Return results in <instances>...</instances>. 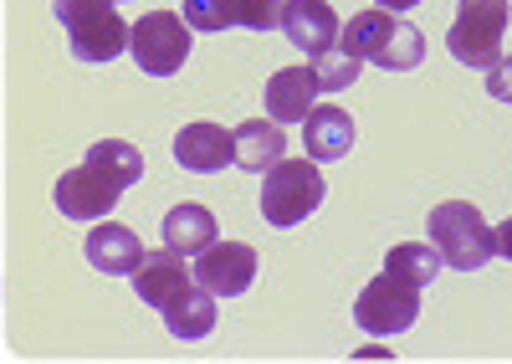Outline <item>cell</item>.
<instances>
[{"instance_id":"6da1fadb","label":"cell","mask_w":512,"mask_h":364,"mask_svg":"<svg viewBox=\"0 0 512 364\" xmlns=\"http://www.w3.org/2000/svg\"><path fill=\"white\" fill-rule=\"evenodd\" d=\"M431 247L441 252L446 267L456 272H477L497 257V231L487 226V216L466 200H446L431 206Z\"/></svg>"},{"instance_id":"7a4b0ae2","label":"cell","mask_w":512,"mask_h":364,"mask_svg":"<svg viewBox=\"0 0 512 364\" xmlns=\"http://www.w3.org/2000/svg\"><path fill=\"white\" fill-rule=\"evenodd\" d=\"M57 21L67 26L77 62H113L134 42V26L118 16L113 0H57Z\"/></svg>"},{"instance_id":"3957f363","label":"cell","mask_w":512,"mask_h":364,"mask_svg":"<svg viewBox=\"0 0 512 364\" xmlns=\"http://www.w3.org/2000/svg\"><path fill=\"white\" fill-rule=\"evenodd\" d=\"M262 216L267 226H297L323 206V170L318 159H282L262 175Z\"/></svg>"},{"instance_id":"277c9868","label":"cell","mask_w":512,"mask_h":364,"mask_svg":"<svg viewBox=\"0 0 512 364\" xmlns=\"http://www.w3.org/2000/svg\"><path fill=\"white\" fill-rule=\"evenodd\" d=\"M354 318H359V329H369L379 339L405 334L410 323L420 318V282H410V277L384 267L369 288L354 298Z\"/></svg>"},{"instance_id":"5b68a950","label":"cell","mask_w":512,"mask_h":364,"mask_svg":"<svg viewBox=\"0 0 512 364\" xmlns=\"http://www.w3.org/2000/svg\"><path fill=\"white\" fill-rule=\"evenodd\" d=\"M502 36H507V0H461L446 42H451L456 62L487 72L502 62Z\"/></svg>"},{"instance_id":"8992f818","label":"cell","mask_w":512,"mask_h":364,"mask_svg":"<svg viewBox=\"0 0 512 364\" xmlns=\"http://www.w3.org/2000/svg\"><path fill=\"white\" fill-rule=\"evenodd\" d=\"M190 21L180 11H149L134 21V42H128V52H134V62L149 72V77H175L190 57Z\"/></svg>"},{"instance_id":"52a82bcc","label":"cell","mask_w":512,"mask_h":364,"mask_svg":"<svg viewBox=\"0 0 512 364\" xmlns=\"http://www.w3.org/2000/svg\"><path fill=\"white\" fill-rule=\"evenodd\" d=\"M118 195H123V185H118L113 175H103L98 165H88V159H82L77 170H67V175L57 180V190H52L57 211L72 216V221H103V216L118 206Z\"/></svg>"},{"instance_id":"ba28073f","label":"cell","mask_w":512,"mask_h":364,"mask_svg":"<svg viewBox=\"0 0 512 364\" xmlns=\"http://www.w3.org/2000/svg\"><path fill=\"white\" fill-rule=\"evenodd\" d=\"M287 0H185V21L195 31H226V26H246V31H277L282 26Z\"/></svg>"},{"instance_id":"9c48e42d","label":"cell","mask_w":512,"mask_h":364,"mask_svg":"<svg viewBox=\"0 0 512 364\" xmlns=\"http://www.w3.org/2000/svg\"><path fill=\"white\" fill-rule=\"evenodd\" d=\"M256 277V247L246 241H216L195 257V282H205L216 298H241Z\"/></svg>"},{"instance_id":"30bf717a","label":"cell","mask_w":512,"mask_h":364,"mask_svg":"<svg viewBox=\"0 0 512 364\" xmlns=\"http://www.w3.org/2000/svg\"><path fill=\"white\" fill-rule=\"evenodd\" d=\"M282 36H287L292 47H303L308 57H323L338 42V16H333L328 0H287Z\"/></svg>"},{"instance_id":"8fae6325","label":"cell","mask_w":512,"mask_h":364,"mask_svg":"<svg viewBox=\"0 0 512 364\" xmlns=\"http://www.w3.org/2000/svg\"><path fill=\"white\" fill-rule=\"evenodd\" d=\"M318 93H323L318 67H282L267 83V118H277V124H303V118L318 108L313 103Z\"/></svg>"},{"instance_id":"7c38bea8","label":"cell","mask_w":512,"mask_h":364,"mask_svg":"<svg viewBox=\"0 0 512 364\" xmlns=\"http://www.w3.org/2000/svg\"><path fill=\"white\" fill-rule=\"evenodd\" d=\"M82 247H88V262H93L98 272H108V277H134L139 262L149 257L144 241L128 231V226H118V221H98Z\"/></svg>"},{"instance_id":"4fadbf2b","label":"cell","mask_w":512,"mask_h":364,"mask_svg":"<svg viewBox=\"0 0 512 364\" xmlns=\"http://www.w3.org/2000/svg\"><path fill=\"white\" fill-rule=\"evenodd\" d=\"M190 272H185V252H175V247H164V252H149L144 262H139V272H134V293L149 303V308H169L185 288H190Z\"/></svg>"},{"instance_id":"5bb4252c","label":"cell","mask_w":512,"mask_h":364,"mask_svg":"<svg viewBox=\"0 0 512 364\" xmlns=\"http://www.w3.org/2000/svg\"><path fill=\"white\" fill-rule=\"evenodd\" d=\"M175 159L195 175H216V170L236 165V139L221 124H185L175 134Z\"/></svg>"},{"instance_id":"9a60e30c","label":"cell","mask_w":512,"mask_h":364,"mask_svg":"<svg viewBox=\"0 0 512 364\" xmlns=\"http://www.w3.org/2000/svg\"><path fill=\"white\" fill-rule=\"evenodd\" d=\"M303 144H308V159L328 165V159H344L354 149V118L333 103H318L308 118H303Z\"/></svg>"},{"instance_id":"2e32d148","label":"cell","mask_w":512,"mask_h":364,"mask_svg":"<svg viewBox=\"0 0 512 364\" xmlns=\"http://www.w3.org/2000/svg\"><path fill=\"white\" fill-rule=\"evenodd\" d=\"M216 241H221V226L200 200H180V206L164 216V247H175L185 257H200L205 247H216Z\"/></svg>"},{"instance_id":"e0dca14e","label":"cell","mask_w":512,"mask_h":364,"mask_svg":"<svg viewBox=\"0 0 512 364\" xmlns=\"http://www.w3.org/2000/svg\"><path fill=\"white\" fill-rule=\"evenodd\" d=\"M236 165L251 170V175H267L272 165H282L287 159V134L277 129V118L267 124V118H251V124H236Z\"/></svg>"},{"instance_id":"ac0fdd59","label":"cell","mask_w":512,"mask_h":364,"mask_svg":"<svg viewBox=\"0 0 512 364\" xmlns=\"http://www.w3.org/2000/svg\"><path fill=\"white\" fill-rule=\"evenodd\" d=\"M395 31H400V16L374 6V11H359V16H349V31L338 36V47H344L349 57H359V62H379L384 52H390Z\"/></svg>"},{"instance_id":"d6986e66","label":"cell","mask_w":512,"mask_h":364,"mask_svg":"<svg viewBox=\"0 0 512 364\" xmlns=\"http://www.w3.org/2000/svg\"><path fill=\"white\" fill-rule=\"evenodd\" d=\"M164 323L175 339H205L216 329V293H210L205 282H190V288L164 308Z\"/></svg>"},{"instance_id":"ffe728a7","label":"cell","mask_w":512,"mask_h":364,"mask_svg":"<svg viewBox=\"0 0 512 364\" xmlns=\"http://www.w3.org/2000/svg\"><path fill=\"white\" fill-rule=\"evenodd\" d=\"M88 165H98L103 175H113V180L128 190L134 180H144V149H134L128 139H98V144L88 149Z\"/></svg>"},{"instance_id":"44dd1931","label":"cell","mask_w":512,"mask_h":364,"mask_svg":"<svg viewBox=\"0 0 512 364\" xmlns=\"http://www.w3.org/2000/svg\"><path fill=\"white\" fill-rule=\"evenodd\" d=\"M384 267L400 272V277H410V282H420V288H431L436 272H441L446 262H441V252L431 247V241H400V247H390Z\"/></svg>"},{"instance_id":"7402d4cb","label":"cell","mask_w":512,"mask_h":364,"mask_svg":"<svg viewBox=\"0 0 512 364\" xmlns=\"http://www.w3.org/2000/svg\"><path fill=\"white\" fill-rule=\"evenodd\" d=\"M313 67H318L323 93H344V88H354V83H359V67H364V62H359V57H349L344 47H333V52H323Z\"/></svg>"},{"instance_id":"603a6c76","label":"cell","mask_w":512,"mask_h":364,"mask_svg":"<svg viewBox=\"0 0 512 364\" xmlns=\"http://www.w3.org/2000/svg\"><path fill=\"white\" fill-rule=\"evenodd\" d=\"M420 57H425V36H420L410 21H400L395 42H390V52L379 57V67H384V72H410V67H420Z\"/></svg>"},{"instance_id":"cb8c5ba5","label":"cell","mask_w":512,"mask_h":364,"mask_svg":"<svg viewBox=\"0 0 512 364\" xmlns=\"http://www.w3.org/2000/svg\"><path fill=\"white\" fill-rule=\"evenodd\" d=\"M487 93L497 103H512V57H502L497 67H487Z\"/></svg>"},{"instance_id":"d4e9b609","label":"cell","mask_w":512,"mask_h":364,"mask_svg":"<svg viewBox=\"0 0 512 364\" xmlns=\"http://www.w3.org/2000/svg\"><path fill=\"white\" fill-rule=\"evenodd\" d=\"M492 231H497V257H507V262H512V216H507L502 226H492Z\"/></svg>"},{"instance_id":"484cf974","label":"cell","mask_w":512,"mask_h":364,"mask_svg":"<svg viewBox=\"0 0 512 364\" xmlns=\"http://www.w3.org/2000/svg\"><path fill=\"white\" fill-rule=\"evenodd\" d=\"M410 6H420V0H379V11H395V16L410 11Z\"/></svg>"}]
</instances>
